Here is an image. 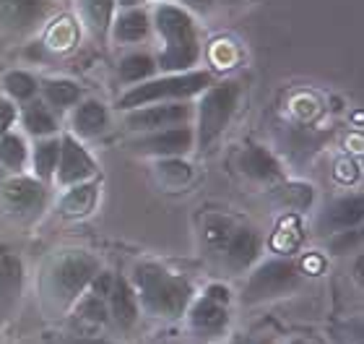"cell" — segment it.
Listing matches in <instances>:
<instances>
[{"instance_id":"cell-1","label":"cell","mask_w":364,"mask_h":344,"mask_svg":"<svg viewBox=\"0 0 364 344\" xmlns=\"http://www.w3.org/2000/svg\"><path fill=\"white\" fill-rule=\"evenodd\" d=\"M154 26L161 37V53L156 61V68L169 71V73H185L190 66H196L200 58V39L193 16L185 8L167 6L161 3L154 11Z\"/></svg>"},{"instance_id":"cell-2","label":"cell","mask_w":364,"mask_h":344,"mask_svg":"<svg viewBox=\"0 0 364 344\" xmlns=\"http://www.w3.org/2000/svg\"><path fill=\"white\" fill-rule=\"evenodd\" d=\"M136 292L149 313L161 318H177L188 311L193 287L185 276H177L156 264H144L136 269Z\"/></svg>"},{"instance_id":"cell-3","label":"cell","mask_w":364,"mask_h":344,"mask_svg":"<svg viewBox=\"0 0 364 344\" xmlns=\"http://www.w3.org/2000/svg\"><path fill=\"white\" fill-rule=\"evenodd\" d=\"M211 86V76L205 71H196V73H175V76L164 78H149L141 81L138 86H130V92L120 97V108L136 110L144 105H154V102L164 100H188L196 94L205 92Z\"/></svg>"},{"instance_id":"cell-4","label":"cell","mask_w":364,"mask_h":344,"mask_svg":"<svg viewBox=\"0 0 364 344\" xmlns=\"http://www.w3.org/2000/svg\"><path fill=\"white\" fill-rule=\"evenodd\" d=\"M240 102V86L235 81L208 86L203 94V102L198 108V141L200 146L213 144L229 125L232 115Z\"/></svg>"},{"instance_id":"cell-5","label":"cell","mask_w":364,"mask_h":344,"mask_svg":"<svg viewBox=\"0 0 364 344\" xmlns=\"http://www.w3.org/2000/svg\"><path fill=\"white\" fill-rule=\"evenodd\" d=\"M97 271H99L97 261L84 256V253L63 256L55 264L53 274H50V292H53V298L58 303H63V306L76 303L89 290V284L97 276Z\"/></svg>"},{"instance_id":"cell-6","label":"cell","mask_w":364,"mask_h":344,"mask_svg":"<svg viewBox=\"0 0 364 344\" xmlns=\"http://www.w3.org/2000/svg\"><path fill=\"white\" fill-rule=\"evenodd\" d=\"M299 284V269L291 261H268L245 284V303H263V300L281 298Z\"/></svg>"},{"instance_id":"cell-7","label":"cell","mask_w":364,"mask_h":344,"mask_svg":"<svg viewBox=\"0 0 364 344\" xmlns=\"http://www.w3.org/2000/svg\"><path fill=\"white\" fill-rule=\"evenodd\" d=\"M53 8V0H0V29L11 37H26L45 24Z\"/></svg>"},{"instance_id":"cell-8","label":"cell","mask_w":364,"mask_h":344,"mask_svg":"<svg viewBox=\"0 0 364 344\" xmlns=\"http://www.w3.org/2000/svg\"><path fill=\"white\" fill-rule=\"evenodd\" d=\"M193 108L185 102H154V108L144 105L136 108L128 115V128L130 130H144V133H154L161 128H172V125H182L190 120Z\"/></svg>"},{"instance_id":"cell-9","label":"cell","mask_w":364,"mask_h":344,"mask_svg":"<svg viewBox=\"0 0 364 344\" xmlns=\"http://www.w3.org/2000/svg\"><path fill=\"white\" fill-rule=\"evenodd\" d=\"M229 306V290L221 287V284H211L205 295L198 300L193 311H190V323L193 329L200 331V334H219L229 321L227 313Z\"/></svg>"},{"instance_id":"cell-10","label":"cell","mask_w":364,"mask_h":344,"mask_svg":"<svg viewBox=\"0 0 364 344\" xmlns=\"http://www.w3.org/2000/svg\"><path fill=\"white\" fill-rule=\"evenodd\" d=\"M0 196L6 201V207L18 217H34L39 214L47 204V191L39 180L31 177H11L0 185Z\"/></svg>"},{"instance_id":"cell-11","label":"cell","mask_w":364,"mask_h":344,"mask_svg":"<svg viewBox=\"0 0 364 344\" xmlns=\"http://www.w3.org/2000/svg\"><path fill=\"white\" fill-rule=\"evenodd\" d=\"M55 170H58V183L60 185H76L94 177L97 165L76 138L65 136L60 138V157H58V167Z\"/></svg>"},{"instance_id":"cell-12","label":"cell","mask_w":364,"mask_h":344,"mask_svg":"<svg viewBox=\"0 0 364 344\" xmlns=\"http://www.w3.org/2000/svg\"><path fill=\"white\" fill-rule=\"evenodd\" d=\"M193 141H196L193 128L182 123V125H172L167 130H154L151 136L138 141L136 149L144 154H156V157H180V154L190 152Z\"/></svg>"},{"instance_id":"cell-13","label":"cell","mask_w":364,"mask_h":344,"mask_svg":"<svg viewBox=\"0 0 364 344\" xmlns=\"http://www.w3.org/2000/svg\"><path fill=\"white\" fill-rule=\"evenodd\" d=\"M23 284V266L21 259L14 251L0 245V321H6L11 311L18 303Z\"/></svg>"},{"instance_id":"cell-14","label":"cell","mask_w":364,"mask_h":344,"mask_svg":"<svg viewBox=\"0 0 364 344\" xmlns=\"http://www.w3.org/2000/svg\"><path fill=\"white\" fill-rule=\"evenodd\" d=\"M105 300H107L109 316H112L120 326H133V323H136V318H138L136 290H133L122 276H109L107 290H105Z\"/></svg>"},{"instance_id":"cell-15","label":"cell","mask_w":364,"mask_h":344,"mask_svg":"<svg viewBox=\"0 0 364 344\" xmlns=\"http://www.w3.org/2000/svg\"><path fill=\"white\" fill-rule=\"evenodd\" d=\"M224 256H227L229 266L237 269V271H242L252 264V261L258 259L260 253V240L258 235L252 232V229H245V227H237L229 237L227 248H224Z\"/></svg>"},{"instance_id":"cell-16","label":"cell","mask_w":364,"mask_h":344,"mask_svg":"<svg viewBox=\"0 0 364 344\" xmlns=\"http://www.w3.org/2000/svg\"><path fill=\"white\" fill-rule=\"evenodd\" d=\"M240 167L245 175L255 177V180H276L281 177V167L276 157L263 146H250L247 152L240 157Z\"/></svg>"},{"instance_id":"cell-17","label":"cell","mask_w":364,"mask_h":344,"mask_svg":"<svg viewBox=\"0 0 364 344\" xmlns=\"http://www.w3.org/2000/svg\"><path fill=\"white\" fill-rule=\"evenodd\" d=\"M107 108L102 105V102L97 100H86L81 102L76 108V113H73V130H76L78 136H97V133H102V130L107 128Z\"/></svg>"},{"instance_id":"cell-18","label":"cell","mask_w":364,"mask_h":344,"mask_svg":"<svg viewBox=\"0 0 364 344\" xmlns=\"http://www.w3.org/2000/svg\"><path fill=\"white\" fill-rule=\"evenodd\" d=\"M149 29H151V19L146 11H138V8H128L112 24V34L117 42H141L149 34Z\"/></svg>"},{"instance_id":"cell-19","label":"cell","mask_w":364,"mask_h":344,"mask_svg":"<svg viewBox=\"0 0 364 344\" xmlns=\"http://www.w3.org/2000/svg\"><path fill=\"white\" fill-rule=\"evenodd\" d=\"M94 207H97V183H89V180L70 185V191L60 201V212L65 217H84Z\"/></svg>"},{"instance_id":"cell-20","label":"cell","mask_w":364,"mask_h":344,"mask_svg":"<svg viewBox=\"0 0 364 344\" xmlns=\"http://www.w3.org/2000/svg\"><path fill=\"white\" fill-rule=\"evenodd\" d=\"M114 0H78L84 24L94 34H107L112 26V14H114Z\"/></svg>"},{"instance_id":"cell-21","label":"cell","mask_w":364,"mask_h":344,"mask_svg":"<svg viewBox=\"0 0 364 344\" xmlns=\"http://www.w3.org/2000/svg\"><path fill=\"white\" fill-rule=\"evenodd\" d=\"M21 123L31 136H53L55 130H58L55 115L50 113V108L42 105V102H29L21 113Z\"/></svg>"},{"instance_id":"cell-22","label":"cell","mask_w":364,"mask_h":344,"mask_svg":"<svg viewBox=\"0 0 364 344\" xmlns=\"http://www.w3.org/2000/svg\"><path fill=\"white\" fill-rule=\"evenodd\" d=\"M364 217V204H362V196H349V199H341L336 201L331 212H328L326 222L331 227H338V229H349L354 224L362 222Z\"/></svg>"},{"instance_id":"cell-23","label":"cell","mask_w":364,"mask_h":344,"mask_svg":"<svg viewBox=\"0 0 364 344\" xmlns=\"http://www.w3.org/2000/svg\"><path fill=\"white\" fill-rule=\"evenodd\" d=\"M42 92H45V100L50 108L65 110L73 108L78 100H81V86L68 81V78H53V81H45L42 84Z\"/></svg>"},{"instance_id":"cell-24","label":"cell","mask_w":364,"mask_h":344,"mask_svg":"<svg viewBox=\"0 0 364 344\" xmlns=\"http://www.w3.org/2000/svg\"><path fill=\"white\" fill-rule=\"evenodd\" d=\"M156 71V61L146 53H133L128 55L125 61L120 63V81L125 84H141V81H149Z\"/></svg>"},{"instance_id":"cell-25","label":"cell","mask_w":364,"mask_h":344,"mask_svg":"<svg viewBox=\"0 0 364 344\" xmlns=\"http://www.w3.org/2000/svg\"><path fill=\"white\" fill-rule=\"evenodd\" d=\"M58 157H60V138H45L42 144L34 149V172H37L39 180H50L55 175V167H58Z\"/></svg>"},{"instance_id":"cell-26","label":"cell","mask_w":364,"mask_h":344,"mask_svg":"<svg viewBox=\"0 0 364 344\" xmlns=\"http://www.w3.org/2000/svg\"><path fill=\"white\" fill-rule=\"evenodd\" d=\"M76 316H78V321L91 323V326H102V323H107L109 311H107L105 295H99V292H94V290H91L89 295H84L76 308Z\"/></svg>"},{"instance_id":"cell-27","label":"cell","mask_w":364,"mask_h":344,"mask_svg":"<svg viewBox=\"0 0 364 344\" xmlns=\"http://www.w3.org/2000/svg\"><path fill=\"white\" fill-rule=\"evenodd\" d=\"M235 224H232V219H227V217H208L203 224V237H205V245L211 248V251H224L229 243V237H232V232H235Z\"/></svg>"},{"instance_id":"cell-28","label":"cell","mask_w":364,"mask_h":344,"mask_svg":"<svg viewBox=\"0 0 364 344\" xmlns=\"http://www.w3.org/2000/svg\"><path fill=\"white\" fill-rule=\"evenodd\" d=\"M23 162H26V144L21 136L8 130L6 136L0 138V165L18 172L23 167Z\"/></svg>"},{"instance_id":"cell-29","label":"cell","mask_w":364,"mask_h":344,"mask_svg":"<svg viewBox=\"0 0 364 344\" xmlns=\"http://www.w3.org/2000/svg\"><path fill=\"white\" fill-rule=\"evenodd\" d=\"M3 86H6V92L18 102L31 100V97L37 94V81H34L29 73H23V71H11V73L3 78Z\"/></svg>"},{"instance_id":"cell-30","label":"cell","mask_w":364,"mask_h":344,"mask_svg":"<svg viewBox=\"0 0 364 344\" xmlns=\"http://www.w3.org/2000/svg\"><path fill=\"white\" fill-rule=\"evenodd\" d=\"M16 105L11 100H6V97H0V138L6 136L8 130H11V125L16 123Z\"/></svg>"},{"instance_id":"cell-31","label":"cell","mask_w":364,"mask_h":344,"mask_svg":"<svg viewBox=\"0 0 364 344\" xmlns=\"http://www.w3.org/2000/svg\"><path fill=\"white\" fill-rule=\"evenodd\" d=\"M159 170H161V175H172L177 183H182V180H188L190 177V167L185 165V162H164Z\"/></svg>"},{"instance_id":"cell-32","label":"cell","mask_w":364,"mask_h":344,"mask_svg":"<svg viewBox=\"0 0 364 344\" xmlns=\"http://www.w3.org/2000/svg\"><path fill=\"white\" fill-rule=\"evenodd\" d=\"M188 8H193V11H211L213 0H182Z\"/></svg>"},{"instance_id":"cell-33","label":"cell","mask_w":364,"mask_h":344,"mask_svg":"<svg viewBox=\"0 0 364 344\" xmlns=\"http://www.w3.org/2000/svg\"><path fill=\"white\" fill-rule=\"evenodd\" d=\"M68 344H112V342H107V339H99V337H73L68 339Z\"/></svg>"},{"instance_id":"cell-34","label":"cell","mask_w":364,"mask_h":344,"mask_svg":"<svg viewBox=\"0 0 364 344\" xmlns=\"http://www.w3.org/2000/svg\"><path fill=\"white\" fill-rule=\"evenodd\" d=\"M114 3H120L122 8H136V6H141V3H146V0H114Z\"/></svg>"},{"instance_id":"cell-35","label":"cell","mask_w":364,"mask_h":344,"mask_svg":"<svg viewBox=\"0 0 364 344\" xmlns=\"http://www.w3.org/2000/svg\"><path fill=\"white\" fill-rule=\"evenodd\" d=\"M237 344H271V342H266V339H258V342H237Z\"/></svg>"},{"instance_id":"cell-36","label":"cell","mask_w":364,"mask_h":344,"mask_svg":"<svg viewBox=\"0 0 364 344\" xmlns=\"http://www.w3.org/2000/svg\"><path fill=\"white\" fill-rule=\"evenodd\" d=\"M289 344H307V342H302V339H294V342H289Z\"/></svg>"},{"instance_id":"cell-37","label":"cell","mask_w":364,"mask_h":344,"mask_svg":"<svg viewBox=\"0 0 364 344\" xmlns=\"http://www.w3.org/2000/svg\"><path fill=\"white\" fill-rule=\"evenodd\" d=\"M221 3H240V0H221Z\"/></svg>"}]
</instances>
